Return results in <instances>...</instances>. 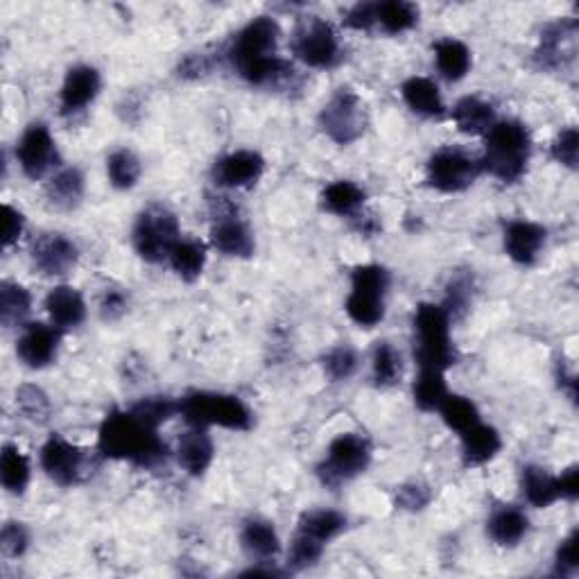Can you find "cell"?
Listing matches in <instances>:
<instances>
[{
	"label": "cell",
	"instance_id": "cell-1",
	"mask_svg": "<svg viewBox=\"0 0 579 579\" xmlns=\"http://www.w3.org/2000/svg\"><path fill=\"white\" fill-rule=\"evenodd\" d=\"M281 25L274 16H256L244 23L225 46L229 68L254 89L294 91L299 73L294 64L279 52Z\"/></svg>",
	"mask_w": 579,
	"mask_h": 579
},
{
	"label": "cell",
	"instance_id": "cell-2",
	"mask_svg": "<svg viewBox=\"0 0 579 579\" xmlns=\"http://www.w3.org/2000/svg\"><path fill=\"white\" fill-rule=\"evenodd\" d=\"M96 449L104 460L127 462L143 471H154L173 457V451L159 435V428L136 417L129 407L106 412L98 430Z\"/></svg>",
	"mask_w": 579,
	"mask_h": 579
},
{
	"label": "cell",
	"instance_id": "cell-3",
	"mask_svg": "<svg viewBox=\"0 0 579 579\" xmlns=\"http://www.w3.org/2000/svg\"><path fill=\"white\" fill-rule=\"evenodd\" d=\"M482 173L503 186H514L530 171L534 139L530 127L518 118H499L482 136Z\"/></svg>",
	"mask_w": 579,
	"mask_h": 579
},
{
	"label": "cell",
	"instance_id": "cell-4",
	"mask_svg": "<svg viewBox=\"0 0 579 579\" xmlns=\"http://www.w3.org/2000/svg\"><path fill=\"white\" fill-rule=\"evenodd\" d=\"M412 347L419 369L449 372L460 363V351L453 342V322L441 303H419L412 317Z\"/></svg>",
	"mask_w": 579,
	"mask_h": 579
},
{
	"label": "cell",
	"instance_id": "cell-5",
	"mask_svg": "<svg viewBox=\"0 0 579 579\" xmlns=\"http://www.w3.org/2000/svg\"><path fill=\"white\" fill-rule=\"evenodd\" d=\"M392 290V272L380 263L355 265L349 277L344 313L357 326L372 330L388 315V297Z\"/></svg>",
	"mask_w": 579,
	"mask_h": 579
},
{
	"label": "cell",
	"instance_id": "cell-6",
	"mask_svg": "<svg viewBox=\"0 0 579 579\" xmlns=\"http://www.w3.org/2000/svg\"><path fill=\"white\" fill-rule=\"evenodd\" d=\"M179 417L190 428H225L247 432L254 426V412L240 397L225 392L192 390L179 397Z\"/></svg>",
	"mask_w": 579,
	"mask_h": 579
},
{
	"label": "cell",
	"instance_id": "cell-7",
	"mask_svg": "<svg viewBox=\"0 0 579 579\" xmlns=\"http://www.w3.org/2000/svg\"><path fill=\"white\" fill-rule=\"evenodd\" d=\"M290 50L297 62L313 71H333L347 60V48L336 25L315 14L294 23Z\"/></svg>",
	"mask_w": 579,
	"mask_h": 579
},
{
	"label": "cell",
	"instance_id": "cell-8",
	"mask_svg": "<svg viewBox=\"0 0 579 579\" xmlns=\"http://www.w3.org/2000/svg\"><path fill=\"white\" fill-rule=\"evenodd\" d=\"M372 462H374L372 439L361 432H342L328 444L326 455L317 464L315 474L322 487L338 491L340 487L367 474Z\"/></svg>",
	"mask_w": 579,
	"mask_h": 579
},
{
	"label": "cell",
	"instance_id": "cell-9",
	"mask_svg": "<svg viewBox=\"0 0 579 579\" xmlns=\"http://www.w3.org/2000/svg\"><path fill=\"white\" fill-rule=\"evenodd\" d=\"M102 460L104 457L100 455L98 449L96 451L81 449L60 432L50 435L39 451L41 471L48 476L50 482L64 489L91 480L100 468Z\"/></svg>",
	"mask_w": 579,
	"mask_h": 579
},
{
	"label": "cell",
	"instance_id": "cell-10",
	"mask_svg": "<svg viewBox=\"0 0 579 579\" xmlns=\"http://www.w3.org/2000/svg\"><path fill=\"white\" fill-rule=\"evenodd\" d=\"M179 238V217L165 204H150L134 219L131 247L139 259L150 265L168 263V256Z\"/></svg>",
	"mask_w": 579,
	"mask_h": 579
},
{
	"label": "cell",
	"instance_id": "cell-11",
	"mask_svg": "<svg viewBox=\"0 0 579 579\" xmlns=\"http://www.w3.org/2000/svg\"><path fill=\"white\" fill-rule=\"evenodd\" d=\"M209 242L217 254L227 259H252L256 254V236L252 225L240 215L238 206L225 196H211Z\"/></svg>",
	"mask_w": 579,
	"mask_h": 579
},
{
	"label": "cell",
	"instance_id": "cell-12",
	"mask_svg": "<svg viewBox=\"0 0 579 579\" xmlns=\"http://www.w3.org/2000/svg\"><path fill=\"white\" fill-rule=\"evenodd\" d=\"M317 125L328 141H333L340 148H349L361 141L367 131V106L351 87H340L330 93L319 109Z\"/></svg>",
	"mask_w": 579,
	"mask_h": 579
},
{
	"label": "cell",
	"instance_id": "cell-13",
	"mask_svg": "<svg viewBox=\"0 0 579 579\" xmlns=\"http://www.w3.org/2000/svg\"><path fill=\"white\" fill-rule=\"evenodd\" d=\"M482 173L480 154L457 146L435 150L426 161V184L441 196H460L471 188Z\"/></svg>",
	"mask_w": 579,
	"mask_h": 579
},
{
	"label": "cell",
	"instance_id": "cell-14",
	"mask_svg": "<svg viewBox=\"0 0 579 579\" xmlns=\"http://www.w3.org/2000/svg\"><path fill=\"white\" fill-rule=\"evenodd\" d=\"M14 156L21 173L33 181L50 179L62 168L60 146L54 141L50 127L41 121H35L23 129Z\"/></svg>",
	"mask_w": 579,
	"mask_h": 579
},
{
	"label": "cell",
	"instance_id": "cell-15",
	"mask_svg": "<svg viewBox=\"0 0 579 579\" xmlns=\"http://www.w3.org/2000/svg\"><path fill=\"white\" fill-rule=\"evenodd\" d=\"M579 23L572 16H562L543 25L534 48V64L545 73H568L577 62Z\"/></svg>",
	"mask_w": 579,
	"mask_h": 579
},
{
	"label": "cell",
	"instance_id": "cell-16",
	"mask_svg": "<svg viewBox=\"0 0 579 579\" xmlns=\"http://www.w3.org/2000/svg\"><path fill=\"white\" fill-rule=\"evenodd\" d=\"M267 163L261 152L238 148L219 154L211 165V181L219 190H252L265 175Z\"/></svg>",
	"mask_w": 579,
	"mask_h": 579
},
{
	"label": "cell",
	"instance_id": "cell-17",
	"mask_svg": "<svg viewBox=\"0 0 579 579\" xmlns=\"http://www.w3.org/2000/svg\"><path fill=\"white\" fill-rule=\"evenodd\" d=\"M64 330L52 324L43 322H27L21 326V333L16 338V357L18 363L27 369L41 372L50 365L58 363L62 342H64Z\"/></svg>",
	"mask_w": 579,
	"mask_h": 579
},
{
	"label": "cell",
	"instance_id": "cell-18",
	"mask_svg": "<svg viewBox=\"0 0 579 579\" xmlns=\"http://www.w3.org/2000/svg\"><path fill=\"white\" fill-rule=\"evenodd\" d=\"M33 267L48 279H64L79 263V247L66 234H41L30 247Z\"/></svg>",
	"mask_w": 579,
	"mask_h": 579
},
{
	"label": "cell",
	"instance_id": "cell-19",
	"mask_svg": "<svg viewBox=\"0 0 579 579\" xmlns=\"http://www.w3.org/2000/svg\"><path fill=\"white\" fill-rule=\"evenodd\" d=\"M547 247V229L528 217H514L503 227V250L518 267H534Z\"/></svg>",
	"mask_w": 579,
	"mask_h": 579
},
{
	"label": "cell",
	"instance_id": "cell-20",
	"mask_svg": "<svg viewBox=\"0 0 579 579\" xmlns=\"http://www.w3.org/2000/svg\"><path fill=\"white\" fill-rule=\"evenodd\" d=\"M102 93V73L91 64H75L66 71L60 89V114L64 118H75Z\"/></svg>",
	"mask_w": 579,
	"mask_h": 579
},
{
	"label": "cell",
	"instance_id": "cell-21",
	"mask_svg": "<svg viewBox=\"0 0 579 579\" xmlns=\"http://www.w3.org/2000/svg\"><path fill=\"white\" fill-rule=\"evenodd\" d=\"M238 541L244 557L252 564H272L281 555V537L277 532V526L269 518L263 516H250L242 520Z\"/></svg>",
	"mask_w": 579,
	"mask_h": 579
},
{
	"label": "cell",
	"instance_id": "cell-22",
	"mask_svg": "<svg viewBox=\"0 0 579 579\" xmlns=\"http://www.w3.org/2000/svg\"><path fill=\"white\" fill-rule=\"evenodd\" d=\"M43 309L48 313L50 324L64 330V333L79 328L87 322V315H89L85 294L68 284H60V286L50 288V292L43 299Z\"/></svg>",
	"mask_w": 579,
	"mask_h": 579
},
{
	"label": "cell",
	"instance_id": "cell-23",
	"mask_svg": "<svg viewBox=\"0 0 579 579\" xmlns=\"http://www.w3.org/2000/svg\"><path fill=\"white\" fill-rule=\"evenodd\" d=\"M179 468L190 478H202L215 460V441L206 428H190L179 437L173 451Z\"/></svg>",
	"mask_w": 579,
	"mask_h": 579
},
{
	"label": "cell",
	"instance_id": "cell-24",
	"mask_svg": "<svg viewBox=\"0 0 579 579\" xmlns=\"http://www.w3.org/2000/svg\"><path fill=\"white\" fill-rule=\"evenodd\" d=\"M401 100L412 114L424 121H441L449 116V109L437 81L424 75H412L401 81Z\"/></svg>",
	"mask_w": 579,
	"mask_h": 579
},
{
	"label": "cell",
	"instance_id": "cell-25",
	"mask_svg": "<svg viewBox=\"0 0 579 579\" xmlns=\"http://www.w3.org/2000/svg\"><path fill=\"white\" fill-rule=\"evenodd\" d=\"M487 537L499 547H516L530 534V516L518 505H495L487 516Z\"/></svg>",
	"mask_w": 579,
	"mask_h": 579
},
{
	"label": "cell",
	"instance_id": "cell-26",
	"mask_svg": "<svg viewBox=\"0 0 579 579\" xmlns=\"http://www.w3.org/2000/svg\"><path fill=\"white\" fill-rule=\"evenodd\" d=\"M501 451H503V435L491 424L478 421L476 426L460 435V455L466 468L484 466L491 460L499 457Z\"/></svg>",
	"mask_w": 579,
	"mask_h": 579
},
{
	"label": "cell",
	"instance_id": "cell-27",
	"mask_svg": "<svg viewBox=\"0 0 579 579\" xmlns=\"http://www.w3.org/2000/svg\"><path fill=\"white\" fill-rule=\"evenodd\" d=\"M453 125L457 131L466 136H484L495 121H499V112H495V104L480 98V96H464L460 98L453 109L449 112Z\"/></svg>",
	"mask_w": 579,
	"mask_h": 579
},
{
	"label": "cell",
	"instance_id": "cell-28",
	"mask_svg": "<svg viewBox=\"0 0 579 579\" xmlns=\"http://www.w3.org/2000/svg\"><path fill=\"white\" fill-rule=\"evenodd\" d=\"M87 196V177L77 165H62L50 179H46V198L60 211H75Z\"/></svg>",
	"mask_w": 579,
	"mask_h": 579
},
{
	"label": "cell",
	"instance_id": "cell-29",
	"mask_svg": "<svg viewBox=\"0 0 579 579\" xmlns=\"http://www.w3.org/2000/svg\"><path fill=\"white\" fill-rule=\"evenodd\" d=\"M367 204V190L351 179H336L319 192V206L322 211L351 219L361 211H365Z\"/></svg>",
	"mask_w": 579,
	"mask_h": 579
},
{
	"label": "cell",
	"instance_id": "cell-30",
	"mask_svg": "<svg viewBox=\"0 0 579 579\" xmlns=\"http://www.w3.org/2000/svg\"><path fill=\"white\" fill-rule=\"evenodd\" d=\"M432 58L437 73L451 85H457L474 68V52L462 39L441 37L432 43Z\"/></svg>",
	"mask_w": 579,
	"mask_h": 579
},
{
	"label": "cell",
	"instance_id": "cell-31",
	"mask_svg": "<svg viewBox=\"0 0 579 579\" xmlns=\"http://www.w3.org/2000/svg\"><path fill=\"white\" fill-rule=\"evenodd\" d=\"M518 487L523 493V501H526L534 509H547L555 503H559V491H557V476L547 471L541 464H526L520 468L518 476Z\"/></svg>",
	"mask_w": 579,
	"mask_h": 579
},
{
	"label": "cell",
	"instance_id": "cell-32",
	"mask_svg": "<svg viewBox=\"0 0 579 579\" xmlns=\"http://www.w3.org/2000/svg\"><path fill=\"white\" fill-rule=\"evenodd\" d=\"M209 263V244L198 238H179L168 256V265L175 277L184 284H196Z\"/></svg>",
	"mask_w": 579,
	"mask_h": 579
},
{
	"label": "cell",
	"instance_id": "cell-33",
	"mask_svg": "<svg viewBox=\"0 0 579 579\" xmlns=\"http://www.w3.org/2000/svg\"><path fill=\"white\" fill-rule=\"evenodd\" d=\"M476 294H478V281H476L474 269H468V267L455 269L444 288V301H441V309L449 313L451 322L455 324L471 313Z\"/></svg>",
	"mask_w": 579,
	"mask_h": 579
},
{
	"label": "cell",
	"instance_id": "cell-34",
	"mask_svg": "<svg viewBox=\"0 0 579 579\" xmlns=\"http://www.w3.org/2000/svg\"><path fill=\"white\" fill-rule=\"evenodd\" d=\"M421 18V10L407 0H380L376 3V33L399 37L415 30Z\"/></svg>",
	"mask_w": 579,
	"mask_h": 579
},
{
	"label": "cell",
	"instance_id": "cell-35",
	"mask_svg": "<svg viewBox=\"0 0 579 579\" xmlns=\"http://www.w3.org/2000/svg\"><path fill=\"white\" fill-rule=\"evenodd\" d=\"M372 385L376 390H392L403 380V353L388 340H380L372 349Z\"/></svg>",
	"mask_w": 579,
	"mask_h": 579
},
{
	"label": "cell",
	"instance_id": "cell-36",
	"mask_svg": "<svg viewBox=\"0 0 579 579\" xmlns=\"http://www.w3.org/2000/svg\"><path fill=\"white\" fill-rule=\"evenodd\" d=\"M349 526L347 514L338 509H328V507H315L306 509L299 520H297V530L313 537L315 541L328 545L330 541H336Z\"/></svg>",
	"mask_w": 579,
	"mask_h": 579
},
{
	"label": "cell",
	"instance_id": "cell-37",
	"mask_svg": "<svg viewBox=\"0 0 579 579\" xmlns=\"http://www.w3.org/2000/svg\"><path fill=\"white\" fill-rule=\"evenodd\" d=\"M33 480V464L16 444H5L0 453V482L12 495H23Z\"/></svg>",
	"mask_w": 579,
	"mask_h": 579
},
{
	"label": "cell",
	"instance_id": "cell-38",
	"mask_svg": "<svg viewBox=\"0 0 579 579\" xmlns=\"http://www.w3.org/2000/svg\"><path fill=\"white\" fill-rule=\"evenodd\" d=\"M33 313V292L16 281L0 284V324L21 328Z\"/></svg>",
	"mask_w": 579,
	"mask_h": 579
},
{
	"label": "cell",
	"instance_id": "cell-39",
	"mask_svg": "<svg viewBox=\"0 0 579 579\" xmlns=\"http://www.w3.org/2000/svg\"><path fill=\"white\" fill-rule=\"evenodd\" d=\"M143 177V163L139 154L131 152L129 148H118L106 156V179L112 188L127 192L139 186Z\"/></svg>",
	"mask_w": 579,
	"mask_h": 579
},
{
	"label": "cell",
	"instance_id": "cell-40",
	"mask_svg": "<svg viewBox=\"0 0 579 579\" xmlns=\"http://www.w3.org/2000/svg\"><path fill=\"white\" fill-rule=\"evenodd\" d=\"M437 415L441 417V421H444V426L455 435H462L464 430H468L478 421H482V415H480L476 401L464 397V394H455V392H449V397L441 401Z\"/></svg>",
	"mask_w": 579,
	"mask_h": 579
},
{
	"label": "cell",
	"instance_id": "cell-41",
	"mask_svg": "<svg viewBox=\"0 0 579 579\" xmlns=\"http://www.w3.org/2000/svg\"><path fill=\"white\" fill-rule=\"evenodd\" d=\"M449 397L446 372L439 369H419L415 385H412V399L421 412H437L441 401Z\"/></svg>",
	"mask_w": 579,
	"mask_h": 579
},
{
	"label": "cell",
	"instance_id": "cell-42",
	"mask_svg": "<svg viewBox=\"0 0 579 579\" xmlns=\"http://www.w3.org/2000/svg\"><path fill=\"white\" fill-rule=\"evenodd\" d=\"M14 403L18 415L37 426H46L52 419V401L43 392V388L35 382H23L14 392Z\"/></svg>",
	"mask_w": 579,
	"mask_h": 579
},
{
	"label": "cell",
	"instance_id": "cell-43",
	"mask_svg": "<svg viewBox=\"0 0 579 579\" xmlns=\"http://www.w3.org/2000/svg\"><path fill=\"white\" fill-rule=\"evenodd\" d=\"M361 353L351 344H336L322 355V372L328 382H349L361 369Z\"/></svg>",
	"mask_w": 579,
	"mask_h": 579
},
{
	"label": "cell",
	"instance_id": "cell-44",
	"mask_svg": "<svg viewBox=\"0 0 579 579\" xmlns=\"http://www.w3.org/2000/svg\"><path fill=\"white\" fill-rule=\"evenodd\" d=\"M129 410L152 428H161L163 424L179 417V399L168 394H150L131 403Z\"/></svg>",
	"mask_w": 579,
	"mask_h": 579
},
{
	"label": "cell",
	"instance_id": "cell-45",
	"mask_svg": "<svg viewBox=\"0 0 579 579\" xmlns=\"http://www.w3.org/2000/svg\"><path fill=\"white\" fill-rule=\"evenodd\" d=\"M324 550H326L324 543H319L313 537L297 530L292 541H290L288 555H286V570L288 572H303V570L315 568L324 557Z\"/></svg>",
	"mask_w": 579,
	"mask_h": 579
},
{
	"label": "cell",
	"instance_id": "cell-46",
	"mask_svg": "<svg viewBox=\"0 0 579 579\" xmlns=\"http://www.w3.org/2000/svg\"><path fill=\"white\" fill-rule=\"evenodd\" d=\"M432 487L424 480H410L403 482L401 487H397L394 491V505L401 512H410V514H417L424 512L430 503H432Z\"/></svg>",
	"mask_w": 579,
	"mask_h": 579
},
{
	"label": "cell",
	"instance_id": "cell-47",
	"mask_svg": "<svg viewBox=\"0 0 579 579\" xmlns=\"http://www.w3.org/2000/svg\"><path fill=\"white\" fill-rule=\"evenodd\" d=\"M225 62V52H209V50H198V52H188L184 54V58L179 60V66H177V75L181 79H188V81H196V79H204L206 75L213 73V68Z\"/></svg>",
	"mask_w": 579,
	"mask_h": 579
},
{
	"label": "cell",
	"instance_id": "cell-48",
	"mask_svg": "<svg viewBox=\"0 0 579 579\" xmlns=\"http://www.w3.org/2000/svg\"><path fill=\"white\" fill-rule=\"evenodd\" d=\"M30 530L21 520H8L0 530V550H3L5 559H21L30 547Z\"/></svg>",
	"mask_w": 579,
	"mask_h": 579
},
{
	"label": "cell",
	"instance_id": "cell-49",
	"mask_svg": "<svg viewBox=\"0 0 579 579\" xmlns=\"http://www.w3.org/2000/svg\"><path fill=\"white\" fill-rule=\"evenodd\" d=\"M550 154H553V159L564 165V168L568 171H577V161H579V134H577V127L575 125H568L564 127L553 143H550Z\"/></svg>",
	"mask_w": 579,
	"mask_h": 579
},
{
	"label": "cell",
	"instance_id": "cell-50",
	"mask_svg": "<svg viewBox=\"0 0 579 579\" xmlns=\"http://www.w3.org/2000/svg\"><path fill=\"white\" fill-rule=\"evenodd\" d=\"M577 543H579V532L575 528L559 541V545L555 550L553 575H557V577H575L577 575V570H579Z\"/></svg>",
	"mask_w": 579,
	"mask_h": 579
},
{
	"label": "cell",
	"instance_id": "cell-51",
	"mask_svg": "<svg viewBox=\"0 0 579 579\" xmlns=\"http://www.w3.org/2000/svg\"><path fill=\"white\" fill-rule=\"evenodd\" d=\"M98 311L104 322H118L129 313V292L121 286H109L102 290L100 301H98Z\"/></svg>",
	"mask_w": 579,
	"mask_h": 579
},
{
	"label": "cell",
	"instance_id": "cell-52",
	"mask_svg": "<svg viewBox=\"0 0 579 579\" xmlns=\"http://www.w3.org/2000/svg\"><path fill=\"white\" fill-rule=\"evenodd\" d=\"M342 25L353 33H376V3L369 0H361L342 14Z\"/></svg>",
	"mask_w": 579,
	"mask_h": 579
},
{
	"label": "cell",
	"instance_id": "cell-53",
	"mask_svg": "<svg viewBox=\"0 0 579 579\" xmlns=\"http://www.w3.org/2000/svg\"><path fill=\"white\" fill-rule=\"evenodd\" d=\"M3 211H5V236H3V247H5V250H12V247L23 238L25 227H27V219H25L23 211L14 209L12 204H5Z\"/></svg>",
	"mask_w": 579,
	"mask_h": 579
},
{
	"label": "cell",
	"instance_id": "cell-54",
	"mask_svg": "<svg viewBox=\"0 0 579 579\" xmlns=\"http://www.w3.org/2000/svg\"><path fill=\"white\" fill-rule=\"evenodd\" d=\"M557 491H559V501L564 503H575L579 499V466L577 464H570L557 476Z\"/></svg>",
	"mask_w": 579,
	"mask_h": 579
},
{
	"label": "cell",
	"instance_id": "cell-55",
	"mask_svg": "<svg viewBox=\"0 0 579 579\" xmlns=\"http://www.w3.org/2000/svg\"><path fill=\"white\" fill-rule=\"evenodd\" d=\"M349 223H351V229H353L355 234H361V236H365V238H372V236H376V234L382 229V227H380V219H378L374 213H369L367 209L357 213L355 217H351Z\"/></svg>",
	"mask_w": 579,
	"mask_h": 579
}]
</instances>
